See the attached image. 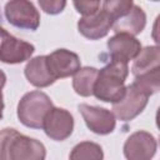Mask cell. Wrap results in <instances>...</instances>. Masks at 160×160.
<instances>
[{"mask_svg":"<svg viewBox=\"0 0 160 160\" xmlns=\"http://www.w3.org/2000/svg\"><path fill=\"white\" fill-rule=\"evenodd\" d=\"M46 149L36 139L20 134L14 128L0 131V160H44Z\"/></svg>","mask_w":160,"mask_h":160,"instance_id":"6da1fadb","label":"cell"},{"mask_svg":"<svg viewBox=\"0 0 160 160\" xmlns=\"http://www.w3.org/2000/svg\"><path fill=\"white\" fill-rule=\"evenodd\" d=\"M129 75L128 62L111 60L98 70L92 95L104 102H116L125 92V80Z\"/></svg>","mask_w":160,"mask_h":160,"instance_id":"7a4b0ae2","label":"cell"},{"mask_svg":"<svg viewBox=\"0 0 160 160\" xmlns=\"http://www.w3.org/2000/svg\"><path fill=\"white\" fill-rule=\"evenodd\" d=\"M51 99L40 90L26 92L19 101L16 115L19 121L30 129H41L44 119L52 108Z\"/></svg>","mask_w":160,"mask_h":160,"instance_id":"3957f363","label":"cell"},{"mask_svg":"<svg viewBox=\"0 0 160 160\" xmlns=\"http://www.w3.org/2000/svg\"><path fill=\"white\" fill-rule=\"evenodd\" d=\"M150 95L135 81L125 88L121 99L112 104V112L120 121H131L146 108Z\"/></svg>","mask_w":160,"mask_h":160,"instance_id":"277c9868","label":"cell"},{"mask_svg":"<svg viewBox=\"0 0 160 160\" xmlns=\"http://www.w3.org/2000/svg\"><path fill=\"white\" fill-rule=\"evenodd\" d=\"M4 14L10 25L21 30L35 31L40 25L39 10L30 0H9Z\"/></svg>","mask_w":160,"mask_h":160,"instance_id":"5b68a950","label":"cell"},{"mask_svg":"<svg viewBox=\"0 0 160 160\" xmlns=\"http://www.w3.org/2000/svg\"><path fill=\"white\" fill-rule=\"evenodd\" d=\"M35 51V46L28 41L18 39L0 28V61L5 64H20L29 60Z\"/></svg>","mask_w":160,"mask_h":160,"instance_id":"8992f818","label":"cell"},{"mask_svg":"<svg viewBox=\"0 0 160 160\" xmlns=\"http://www.w3.org/2000/svg\"><path fill=\"white\" fill-rule=\"evenodd\" d=\"M41 129L51 140L64 141L72 134L74 118L66 109L52 106L46 114Z\"/></svg>","mask_w":160,"mask_h":160,"instance_id":"52a82bcc","label":"cell"},{"mask_svg":"<svg viewBox=\"0 0 160 160\" xmlns=\"http://www.w3.org/2000/svg\"><path fill=\"white\" fill-rule=\"evenodd\" d=\"M78 109L85 121V125L94 134L108 135L115 130L116 119L112 111L89 104H80Z\"/></svg>","mask_w":160,"mask_h":160,"instance_id":"ba28073f","label":"cell"},{"mask_svg":"<svg viewBox=\"0 0 160 160\" xmlns=\"http://www.w3.org/2000/svg\"><path fill=\"white\" fill-rule=\"evenodd\" d=\"M158 150V142L154 135L139 130L132 132L125 141L122 151L128 160H150Z\"/></svg>","mask_w":160,"mask_h":160,"instance_id":"9c48e42d","label":"cell"},{"mask_svg":"<svg viewBox=\"0 0 160 160\" xmlns=\"http://www.w3.org/2000/svg\"><path fill=\"white\" fill-rule=\"evenodd\" d=\"M46 61L49 71L55 80L72 76L81 68L79 55L68 49H56L46 55Z\"/></svg>","mask_w":160,"mask_h":160,"instance_id":"30bf717a","label":"cell"},{"mask_svg":"<svg viewBox=\"0 0 160 160\" xmlns=\"http://www.w3.org/2000/svg\"><path fill=\"white\" fill-rule=\"evenodd\" d=\"M106 46L111 60L121 62H129L130 60H134L142 49L141 42L134 35L126 32H115V35L108 40Z\"/></svg>","mask_w":160,"mask_h":160,"instance_id":"8fae6325","label":"cell"},{"mask_svg":"<svg viewBox=\"0 0 160 160\" xmlns=\"http://www.w3.org/2000/svg\"><path fill=\"white\" fill-rule=\"evenodd\" d=\"M112 22V18L104 10L99 9L90 15H82L78 21V30L89 40H99L109 34Z\"/></svg>","mask_w":160,"mask_h":160,"instance_id":"7c38bea8","label":"cell"},{"mask_svg":"<svg viewBox=\"0 0 160 160\" xmlns=\"http://www.w3.org/2000/svg\"><path fill=\"white\" fill-rule=\"evenodd\" d=\"M24 74L28 81L36 88H48L56 81L49 71L46 55H39L30 59L24 69Z\"/></svg>","mask_w":160,"mask_h":160,"instance_id":"4fadbf2b","label":"cell"},{"mask_svg":"<svg viewBox=\"0 0 160 160\" xmlns=\"http://www.w3.org/2000/svg\"><path fill=\"white\" fill-rule=\"evenodd\" d=\"M145 25H146L145 11L140 6L132 5L129 12L114 20L111 29L114 30V32H126L135 36L144 30Z\"/></svg>","mask_w":160,"mask_h":160,"instance_id":"5bb4252c","label":"cell"},{"mask_svg":"<svg viewBox=\"0 0 160 160\" xmlns=\"http://www.w3.org/2000/svg\"><path fill=\"white\" fill-rule=\"evenodd\" d=\"M159 62H160L159 46L158 45L145 46L144 49L140 50L138 56L134 59L131 72L134 76H139L146 72L159 70Z\"/></svg>","mask_w":160,"mask_h":160,"instance_id":"9a60e30c","label":"cell"},{"mask_svg":"<svg viewBox=\"0 0 160 160\" xmlns=\"http://www.w3.org/2000/svg\"><path fill=\"white\" fill-rule=\"evenodd\" d=\"M96 75H98L96 68H92V66L80 68L74 74V79H72V89L75 90V92L84 98L91 96Z\"/></svg>","mask_w":160,"mask_h":160,"instance_id":"2e32d148","label":"cell"},{"mask_svg":"<svg viewBox=\"0 0 160 160\" xmlns=\"http://www.w3.org/2000/svg\"><path fill=\"white\" fill-rule=\"evenodd\" d=\"M69 158L71 160H101L104 159V152L99 144L92 141H82L72 148Z\"/></svg>","mask_w":160,"mask_h":160,"instance_id":"e0dca14e","label":"cell"},{"mask_svg":"<svg viewBox=\"0 0 160 160\" xmlns=\"http://www.w3.org/2000/svg\"><path fill=\"white\" fill-rule=\"evenodd\" d=\"M134 5V0H104L102 10L108 12L112 20L124 16Z\"/></svg>","mask_w":160,"mask_h":160,"instance_id":"ac0fdd59","label":"cell"},{"mask_svg":"<svg viewBox=\"0 0 160 160\" xmlns=\"http://www.w3.org/2000/svg\"><path fill=\"white\" fill-rule=\"evenodd\" d=\"M38 2L40 9L49 15H58L66 6V0H38Z\"/></svg>","mask_w":160,"mask_h":160,"instance_id":"d6986e66","label":"cell"},{"mask_svg":"<svg viewBox=\"0 0 160 160\" xmlns=\"http://www.w3.org/2000/svg\"><path fill=\"white\" fill-rule=\"evenodd\" d=\"M101 0H72L76 11L81 15H90L99 10Z\"/></svg>","mask_w":160,"mask_h":160,"instance_id":"ffe728a7","label":"cell"},{"mask_svg":"<svg viewBox=\"0 0 160 160\" xmlns=\"http://www.w3.org/2000/svg\"><path fill=\"white\" fill-rule=\"evenodd\" d=\"M5 82H6V75L0 69V120L4 116V106L5 105H4V98H2V88H4Z\"/></svg>","mask_w":160,"mask_h":160,"instance_id":"44dd1931","label":"cell"},{"mask_svg":"<svg viewBox=\"0 0 160 160\" xmlns=\"http://www.w3.org/2000/svg\"><path fill=\"white\" fill-rule=\"evenodd\" d=\"M152 1H159V0H152Z\"/></svg>","mask_w":160,"mask_h":160,"instance_id":"7402d4cb","label":"cell"}]
</instances>
